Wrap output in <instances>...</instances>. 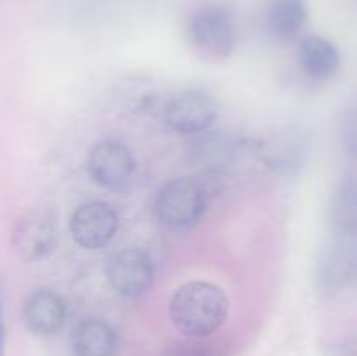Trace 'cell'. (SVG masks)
Here are the masks:
<instances>
[{
	"label": "cell",
	"mask_w": 357,
	"mask_h": 356,
	"mask_svg": "<svg viewBox=\"0 0 357 356\" xmlns=\"http://www.w3.org/2000/svg\"><path fill=\"white\" fill-rule=\"evenodd\" d=\"M227 314H229V299L223 288L215 283H183L171 297L169 320L185 337H209L222 328Z\"/></svg>",
	"instance_id": "cell-1"
},
{
	"label": "cell",
	"mask_w": 357,
	"mask_h": 356,
	"mask_svg": "<svg viewBox=\"0 0 357 356\" xmlns=\"http://www.w3.org/2000/svg\"><path fill=\"white\" fill-rule=\"evenodd\" d=\"M208 209V191L195 178L181 177L166 181L155 198V215L173 230L192 229Z\"/></svg>",
	"instance_id": "cell-2"
},
{
	"label": "cell",
	"mask_w": 357,
	"mask_h": 356,
	"mask_svg": "<svg viewBox=\"0 0 357 356\" xmlns=\"http://www.w3.org/2000/svg\"><path fill=\"white\" fill-rule=\"evenodd\" d=\"M188 38L209 59H225L237 47V24L234 14L223 6H206L192 14Z\"/></svg>",
	"instance_id": "cell-3"
},
{
	"label": "cell",
	"mask_w": 357,
	"mask_h": 356,
	"mask_svg": "<svg viewBox=\"0 0 357 356\" xmlns=\"http://www.w3.org/2000/svg\"><path fill=\"white\" fill-rule=\"evenodd\" d=\"M58 244V220L47 208H30L17 218L13 230V246L26 262L47 258Z\"/></svg>",
	"instance_id": "cell-4"
},
{
	"label": "cell",
	"mask_w": 357,
	"mask_h": 356,
	"mask_svg": "<svg viewBox=\"0 0 357 356\" xmlns=\"http://www.w3.org/2000/svg\"><path fill=\"white\" fill-rule=\"evenodd\" d=\"M310 142L305 131L296 126L278 129L258 145L260 161L275 175L295 177L305 168Z\"/></svg>",
	"instance_id": "cell-5"
},
{
	"label": "cell",
	"mask_w": 357,
	"mask_h": 356,
	"mask_svg": "<svg viewBox=\"0 0 357 356\" xmlns=\"http://www.w3.org/2000/svg\"><path fill=\"white\" fill-rule=\"evenodd\" d=\"M218 117V101L201 89L174 94L164 107V122L180 135H202Z\"/></svg>",
	"instance_id": "cell-6"
},
{
	"label": "cell",
	"mask_w": 357,
	"mask_h": 356,
	"mask_svg": "<svg viewBox=\"0 0 357 356\" xmlns=\"http://www.w3.org/2000/svg\"><path fill=\"white\" fill-rule=\"evenodd\" d=\"M107 279L114 292L124 299H139L152 288V257L142 248L117 251L107 264Z\"/></svg>",
	"instance_id": "cell-7"
},
{
	"label": "cell",
	"mask_w": 357,
	"mask_h": 356,
	"mask_svg": "<svg viewBox=\"0 0 357 356\" xmlns=\"http://www.w3.org/2000/svg\"><path fill=\"white\" fill-rule=\"evenodd\" d=\"M87 171L98 185L105 188H121L136 171L132 150L117 138H105L94 143L87 156Z\"/></svg>",
	"instance_id": "cell-8"
},
{
	"label": "cell",
	"mask_w": 357,
	"mask_h": 356,
	"mask_svg": "<svg viewBox=\"0 0 357 356\" xmlns=\"http://www.w3.org/2000/svg\"><path fill=\"white\" fill-rule=\"evenodd\" d=\"M357 279V239L337 237L323 248L316 264V285L326 295L342 292Z\"/></svg>",
	"instance_id": "cell-9"
},
{
	"label": "cell",
	"mask_w": 357,
	"mask_h": 356,
	"mask_svg": "<svg viewBox=\"0 0 357 356\" xmlns=\"http://www.w3.org/2000/svg\"><path fill=\"white\" fill-rule=\"evenodd\" d=\"M119 229L115 209L105 201H87L70 216V234L77 246L100 250L114 239Z\"/></svg>",
	"instance_id": "cell-10"
},
{
	"label": "cell",
	"mask_w": 357,
	"mask_h": 356,
	"mask_svg": "<svg viewBox=\"0 0 357 356\" xmlns=\"http://www.w3.org/2000/svg\"><path fill=\"white\" fill-rule=\"evenodd\" d=\"M23 320L31 334L42 337L58 334L66 321L65 300L51 288L35 290L24 300Z\"/></svg>",
	"instance_id": "cell-11"
},
{
	"label": "cell",
	"mask_w": 357,
	"mask_h": 356,
	"mask_svg": "<svg viewBox=\"0 0 357 356\" xmlns=\"http://www.w3.org/2000/svg\"><path fill=\"white\" fill-rule=\"evenodd\" d=\"M340 51L326 37L309 35L296 47V63L307 79L326 82L340 68Z\"/></svg>",
	"instance_id": "cell-12"
},
{
	"label": "cell",
	"mask_w": 357,
	"mask_h": 356,
	"mask_svg": "<svg viewBox=\"0 0 357 356\" xmlns=\"http://www.w3.org/2000/svg\"><path fill=\"white\" fill-rule=\"evenodd\" d=\"M117 344L114 328L98 318L82 320L72 332L73 356H115Z\"/></svg>",
	"instance_id": "cell-13"
},
{
	"label": "cell",
	"mask_w": 357,
	"mask_h": 356,
	"mask_svg": "<svg viewBox=\"0 0 357 356\" xmlns=\"http://www.w3.org/2000/svg\"><path fill=\"white\" fill-rule=\"evenodd\" d=\"M305 0H272L265 13L268 35L278 42H288L302 31L307 23Z\"/></svg>",
	"instance_id": "cell-14"
},
{
	"label": "cell",
	"mask_w": 357,
	"mask_h": 356,
	"mask_svg": "<svg viewBox=\"0 0 357 356\" xmlns=\"http://www.w3.org/2000/svg\"><path fill=\"white\" fill-rule=\"evenodd\" d=\"M330 223L337 237L357 239V177H347L335 187L330 201Z\"/></svg>",
	"instance_id": "cell-15"
},
{
	"label": "cell",
	"mask_w": 357,
	"mask_h": 356,
	"mask_svg": "<svg viewBox=\"0 0 357 356\" xmlns=\"http://www.w3.org/2000/svg\"><path fill=\"white\" fill-rule=\"evenodd\" d=\"M236 147L222 135H201L190 147V159L206 171H222L234 161Z\"/></svg>",
	"instance_id": "cell-16"
},
{
	"label": "cell",
	"mask_w": 357,
	"mask_h": 356,
	"mask_svg": "<svg viewBox=\"0 0 357 356\" xmlns=\"http://www.w3.org/2000/svg\"><path fill=\"white\" fill-rule=\"evenodd\" d=\"M344 143L349 154L357 157V108L349 112L344 121Z\"/></svg>",
	"instance_id": "cell-17"
}]
</instances>
